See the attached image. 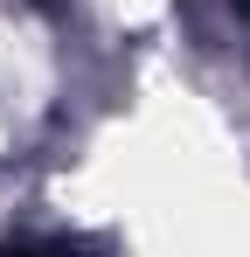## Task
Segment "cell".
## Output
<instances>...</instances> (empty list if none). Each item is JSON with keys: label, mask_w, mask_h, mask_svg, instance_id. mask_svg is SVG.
<instances>
[{"label": "cell", "mask_w": 250, "mask_h": 257, "mask_svg": "<svg viewBox=\"0 0 250 257\" xmlns=\"http://www.w3.org/2000/svg\"><path fill=\"white\" fill-rule=\"evenodd\" d=\"M7 257H56V250H7Z\"/></svg>", "instance_id": "6da1fadb"}]
</instances>
